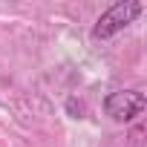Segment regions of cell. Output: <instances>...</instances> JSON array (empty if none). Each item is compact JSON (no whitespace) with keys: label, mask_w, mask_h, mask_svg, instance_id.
<instances>
[{"label":"cell","mask_w":147,"mask_h":147,"mask_svg":"<svg viewBox=\"0 0 147 147\" xmlns=\"http://www.w3.org/2000/svg\"><path fill=\"white\" fill-rule=\"evenodd\" d=\"M141 12H144L141 0H121V3H113V6L95 20V26H92V38H95V40H107V38L118 35V32L127 29Z\"/></svg>","instance_id":"1"},{"label":"cell","mask_w":147,"mask_h":147,"mask_svg":"<svg viewBox=\"0 0 147 147\" xmlns=\"http://www.w3.org/2000/svg\"><path fill=\"white\" fill-rule=\"evenodd\" d=\"M144 107H147V98L138 90H115L104 101V113L113 121H133L144 113Z\"/></svg>","instance_id":"2"}]
</instances>
